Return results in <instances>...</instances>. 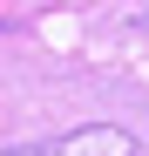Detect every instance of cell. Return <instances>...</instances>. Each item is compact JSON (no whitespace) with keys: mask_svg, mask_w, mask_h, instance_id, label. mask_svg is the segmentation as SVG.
I'll return each mask as SVG.
<instances>
[{"mask_svg":"<svg viewBox=\"0 0 149 156\" xmlns=\"http://www.w3.org/2000/svg\"><path fill=\"white\" fill-rule=\"evenodd\" d=\"M7 156H142L129 129H109V122H88V129H68L54 143H27V149H7Z\"/></svg>","mask_w":149,"mask_h":156,"instance_id":"1","label":"cell"}]
</instances>
